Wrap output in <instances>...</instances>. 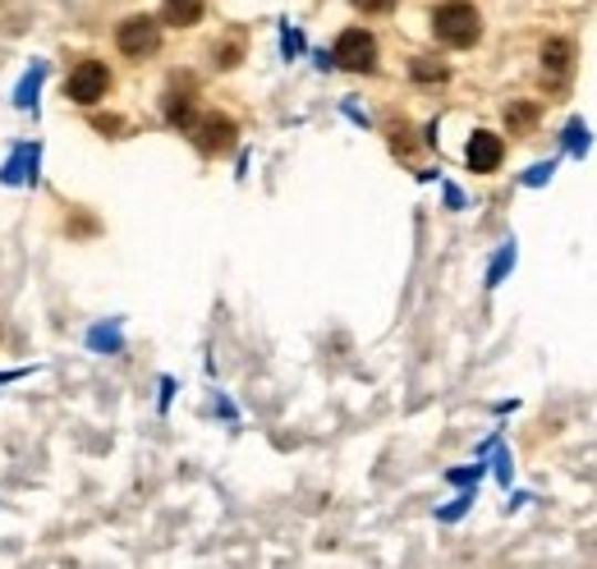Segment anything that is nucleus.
<instances>
[{
    "label": "nucleus",
    "mask_w": 597,
    "mask_h": 569,
    "mask_svg": "<svg viewBox=\"0 0 597 569\" xmlns=\"http://www.w3.org/2000/svg\"><path fill=\"white\" fill-rule=\"evenodd\" d=\"M432 33H436V42H446V46H474L483 38V19H478L474 6L451 0V6H442L432 14Z\"/></svg>",
    "instance_id": "1"
},
{
    "label": "nucleus",
    "mask_w": 597,
    "mask_h": 569,
    "mask_svg": "<svg viewBox=\"0 0 597 569\" xmlns=\"http://www.w3.org/2000/svg\"><path fill=\"white\" fill-rule=\"evenodd\" d=\"M336 65H340V70H354V74H372V70H377V42H372V33H363V28H350V33H340V42H336Z\"/></svg>",
    "instance_id": "2"
},
{
    "label": "nucleus",
    "mask_w": 597,
    "mask_h": 569,
    "mask_svg": "<svg viewBox=\"0 0 597 569\" xmlns=\"http://www.w3.org/2000/svg\"><path fill=\"white\" fill-rule=\"evenodd\" d=\"M115 42H120V51L130 55V60H143V55H152L156 46H162V23L156 19H124L120 23V33H115Z\"/></svg>",
    "instance_id": "3"
},
{
    "label": "nucleus",
    "mask_w": 597,
    "mask_h": 569,
    "mask_svg": "<svg viewBox=\"0 0 597 569\" xmlns=\"http://www.w3.org/2000/svg\"><path fill=\"white\" fill-rule=\"evenodd\" d=\"M106 87H111L106 65H97V60H83V65L74 70V79H70L65 92H70L79 106H92V102H102V97H106Z\"/></svg>",
    "instance_id": "4"
},
{
    "label": "nucleus",
    "mask_w": 597,
    "mask_h": 569,
    "mask_svg": "<svg viewBox=\"0 0 597 569\" xmlns=\"http://www.w3.org/2000/svg\"><path fill=\"white\" fill-rule=\"evenodd\" d=\"M501 138L496 134H487V130H478L474 138H469V170H478V175H487V170H496L501 166Z\"/></svg>",
    "instance_id": "5"
},
{
    "label": "nucleus",
    "mask_w": 597,
    "mask_h": 569,
    "mask_svg": "<svg viewBox=\"0 0 597 569\" xmlns=\"http://www.w3.org/2000/svg\"><path fill=\"white\" fill-rule=\"evenodd\" d=\"M230 143H235V120L207 115V120L198 124V147H203V152H226Z\"/></svg>",
    "instance_id": "6"
},
{
    "label": "nucleus",
    "mask_w": 597,
    "mask_h": 569,
    "mask_svg": "<svg viewBox=\"0 0 597 569\" xmlns=\"http://www.w3.org/2000/svg\"><path fill=\"white\" fill-rule=\"evenodd\" d=\"M162 19L175 28H188L203 19V0H162Z\"/></svg>",
    "instance_id": "7"
},
{
    "label": "nucleus",
    "mask_w": 597,
    "mask_h": 569,
    "mask_svg": "<svg viewBox=\"0 0 597 569\" xmlns=\"http://www.w3.org/2000/svg\"><path fill=\"white\" fill-rule=\"evenodd\" d=\"M543 60H547V70L560 79L565 70H570V42H552V46L543 51Z\"/></svg>",
    "instance_id": "8"
},
{
    "label": "nucleus",
    "mask_w": 597,
    "mask_h": 569,
    "mask_svg": "<svg viewBox=\"0 0 597 569\" xmlns=\"http://www.w3.org/2000/svg\"><path fill=\"white\" fill-rule=\"evenodd\" d=\"M395 6V0H354V10H363V14H387Z\"/></svg>",
    "instance_id": "9"
}]
</instances>
